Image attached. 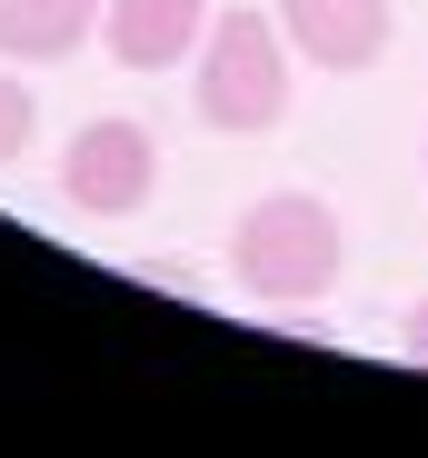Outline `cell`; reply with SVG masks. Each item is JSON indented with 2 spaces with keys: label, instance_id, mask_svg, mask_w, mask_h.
Listing matches in <instances>:
<instances>
[{
  "label": "cell",
  "instance_id": "cell-1",
  "mask_svg": "<svg viewBox=\"0 0 428 458\" xmlns=\"http://www.w3.org/2000/svg\"><path fill=\"white\" fill-rule=\"evenodd\" d=\"M339 259H348V240H339V209L319 190H269L230 229V269H239V289L259 310H309V299H329Z\"/></svg>",
  "mask_w": 428,
  "mask_h": 458
},
{
  "label": "cell",
  "instance_id": "cell-2",
  "mask_svg": "<svg viewBox=\"0 0 428 458\" xmlns=\"http://www.w3.org/2000/svg\"><path fill=\"white\" fill-rule=\"evenodd\" d=\"M189 100L220 140H269L290 110V30L279 11H209L199 60H189Z\"/></svg>",
  "mask_w": 428,
  "mask_h": 458
},
{
  "label": "cell",
  "instance_id": "cell-3",
  "mask_svg": "<svg viewBox=\"0 0 428 458\" xmlns=\"http://www.w3.org/2000/svg\"><path fill=\"white\" fill-rule=\"evenodd\" d=\"M150 190H160V149H150V130H139L130 110L80 120V140L60 149V199L80 219H130Z\"/></svg>",
  "mask_w": 428,
  "mask_h": 458
},
{
  "label": "cell",
  "instance_id": "cell-4",
  "mask_svg": "<svg viewBox=\"0 0 428 458\" xmlns=\"http://www.w3.org/2000/svg\"><path fill=\"white\" fill-rule=\"evenodd\" d=\"M279 30H290V50L309 70H329V81H359V70L389 60V0H279Z\"/></svg>",
  "mask_w": 428,
  "mask_h": 458
},
{
  "label": "cell",
  "instance_id": "cell-5",
  "mask_svg": "<svg viewBox=\"0 0 428 458\" xmlns=\"http://www.w3.org/2000/svg\"><path fill=\"white\" fill-rule=\"evenodd\" d=\"M199 30H209V0H110L100 11V50L120 70H139V81L199 60Z\"/></svg>",
  "mask_w": 428,
  "mask_h": 458
},
{
  "label": "cell",
  "instance_id": "cell-6",
  "mask_svg": "<svg viewBox=\"0 0 428 458\" xmlns=\"http://www.w3.org/2000/svg\"><path fill=\"white\" fill-rule=\"evenodd\" d=\"M110 0H0V60H70Z\"/></svg>",
  "mask_w": 428,
  "mask_h": 458
},
{
  "label": "cell",
  "instance_id": "cell-7",
  "mask_svg": "<svg viewBox=\"0 0 428 458\" xmlns=\"http://www.w3.org/2000/svg\"><path fill=\"white\" fill-rule=\"evenodd\" d=\"M30 130H40V100L11 81V70H0V170H11L21 149H30Z\"/></svg>",
  "mask_w": 428,
  "mask_h": 458
},
{
  "label": "cell",
  "instance_id": "cell-8",
  "mask_svg": "<svg viewBox=\"0 0 428 458\" xmlns=\"http://www.w3.org/2000/svg\"><path fill=\"white\" fill-rule=\"evenodd\" d=\"M408 349L428 359V299H418V310H408Z\"/></svg>",
  "mask_w": 428,
  "mask_h": 458
},
{
  "label": "cell",
  "instance_id": "cell-9",
  "mask_svg": "<svg viewBox=\"0 0 428 458\" xmlns=\"http://www.w3.org/2000/svg\"><path fill=\"white\" fill-rule=\"evenodd\" d=\"M418 160H428V149H418Z\"/></svg>",
  "mask_w": 428,
  "mask_h": 458
}]
</instances>
